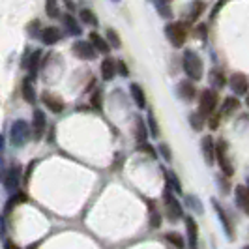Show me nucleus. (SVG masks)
<instances>
[{"mask_svg":"<svg viewBox=\"0 0 249 249\" xmlns=\"http://www.w3.org/2000/svg\"><path fill=\"white\" fill-rule=\"evenodd\" d=\"M148 206H150V227H152V229H158V227L161 225V215L156 210V206H154L152 200L148 202Z\"/></svg>","mask_w":249,"mask_h":249,"instance_id":"28","label":"nucleus"},{"mask_svg":"<svg viewBox=\"0 0 249 249\" xmlns=\"http://www.w3.org/2000/svg\"><path fill=\"white\" fill-rule=\"evenodd\" d=\"M165 34H167V37L171 39V43H173L175 47H182V45L186 43L187 28H186V25H184V23L175 21V23L167 25V28H165Z\"/></svg>","mask_w":249,"mask_h":249,"instance_id":"4","label":"nucleus"},{"mask_svg":"<svg viewBox=\"0 0 249 249\" xmlns=\"http://www.w3.org/2000/svg\"><path fill=\"white\" fill-rule=\"evenodd\" d=\"M210 81H212V85H215L217 88L225 87V77L221 71H215V70H213L212 73H210Z\"/></svg>","mask_w":249,"mask_h":249,"instance_id":"35","label":"nucleus"},{"mask_svg":"<svg viewBox=\"0 0 249 249\" xmlns=\"http://www.w3.org/2000/svg\"><path fill=\"white\" fill-rule=\"evenodd\" d=\"M165 240H167L169 244H173V246H175V248H178V249L186 248V242H184V238L180 236L178 232H167V234H165Z\"/></svg>","mask_w":249,"mask_h":249,"instance_id":"27","label":"nucleus"},{"mask_svg":"<svg viewBox=\"0 0 249 249\" xmlns=\"http://www.w3.org/2000/svg\"><path fill=\"white\" fill-rule=\"evenodd\" d=\"M90 43L94 45V49L98 51V53H109V49H111L109 41L103 39L98 32H92V34H90Z\"/></svg>","mask_w":249,"mask_h":249,"instance_id":"20","label":"nucleus"},{"mask_svg":"<svg viewBox=\"0 0 249 249\" xmlns=\"http://www.w3.org/2000/svg\"><path fill=\"white\" fill-rule=\"evenodd\" d=\"M129 92H131V96H133V100H135L139 109H144V107H146V96H144L142 88L139 87L137 83H133V85L129 87Z\"/></svg>","mask_w":249,"mask_h":249,"instance_id":"22","label":"nucleus"},{"mask_svg":"<svg viewBox=\"0 0 249 249\" xmlns=\"http://www.w3.org/2000/svg\"><path fill=\"white\" fill-rule=\"evenodd\" d=\"M215 105H217V94L213 90H210V88H204L200 92V98H199V112L202 116L212 114Z\"/></svg>","mask_w":249,"mask_h":249,"instance_id":"5","label":"nucleus"},{"mask_svg":"<svg viewBox=\"0 0 249 249\" xmlns=\"http://www.w3.org/2000/svg\"><path fill=\"white\" fill-rule=\"evenodd\" d=\"M116 71H120L122 77H127V75H129V70H127V66L124 64V60H116Z\"/></svg>","mask_w":249,"mask_h":249,"instance_id":"40","label":"nucleus"},{"mask_svg":"<svg viewBox=\"0 0 249 249\" xmlns=\"http://www.w3.org/2000/svg\"><path fill=\"white\" fill-rule=\"evenodd\" d=\"M186 200H187V204H191V206H193V210H195V212L202 213V204H200V202H199V200H197V199H195V197H191V195H187Z\"/></svg>","mask_w":249,"mask_h":249,"instance_id":"39","label":"nucleus"},{"mask_svg":"<svg viewBox=\"0 0 249 249\" xmlns=\"http://www.w3.org/2000/svg\"><path fill=\"white\" fill-rule=\"evenodd\" d=\"M101 77L105 79V81H112L114 79V75H116V60L114 58H105L103 62H101Z\"/></svg>","mask_w":249,"mask_h":249,"instance_id":"17","label":"nucleus"},{"mask_svg":"<svg viewBox=\"0 0 249 249\" xmlns=\"http://www.w3.org/2000/svg\"><path fill=\"white\" fill-rule=\"evenodd\" d=\"M197 30H199V32H197V36L202 37V39H204V37H206V26H204V25H200V26H197Z\"/></svg>","mask_w":249,"mask_h":249,"instance_id":"42","label":"nucleus"},{"mask_svg":"<svg viewBox=\"0 0 249 249\" xmlns=\"http://www.w3.org/2000/svg\"><path fill=\"white\" fill-rule=\"evenodd\" d=\"M45 45H54L62 39V30L58 26H47L41 30V37H39Z\"/></svg>","mask_w":249,"mask_h":249,"instance_id":"13","label":"nucleus"},{"mask_svg":"<svg viewBox=\"0 0 249 249\" xmlns=\"http://www.w3.org/2000/svg\"><path fill=\"white\" fill-rule=\"evenodd\" d=\"M202 10H204L202 2H193L191 4V12H189V21H197V17L202 13Z\"/></svg>","mask_w":249,"mask_h":249,"instance_id":"32","label":"nucleus"},{"mask_svg":"<svg viewBox=\"0 0 249 249\" xmlns=\"http://www.w3.org/2000/svg\"><path fill=\"white\" fill-rule=\"evenodd\" d=\"M212 204H213V208H215V213H217L219 221H221V225H223V229H225V232H227V236L232 238V236H234V232H232V227H231V221H229V217L225 215L223 208H221V206L217 204V200H212Z\"/></svg>","mask_w":249,"mask_h":249,"instance_id":"18","label":"nucleus"},{"mask_svg":"<svg viewBox=\"0 0 249 249\" xmlns=\"http://www.w3.org/2000/svg\"><path fill=\"white\" fill-rule=\"evenodd\" d=\"M92 107H96L98 111H101V107H103V94H101L100 88H96L94 90V94H92Z\"/></svg>","mask_w":249,"mask_h":249,"instance_id":"33","label":"nucleus"},{"mask_svg":"<svg viewBox=\"0 0 249 249\" xmlns=\"http://www.w3.org/2000/svg\"><path fill=\"white\" fill-rule=\"evenodd\" d=\"M154 6H156V10H158V12L161 13V17H171V15H173L171 6H169V4H165V2H156Z\"/></svg>","mask_w":249,"mask_h":249,"instance_id":"36","label":"nucleus"},{"mask_svg":"<svg viewBox=\"0 0 249 249\" xmlns=\"http://www.w3.org/2000/svg\"><path fill=\"white\" fill-rule=\"evenodd\" d=\"M148 125H150L152 135L158 137V135H160V127H158V122H156V118H154V112H148Z\"/></svg>","mask_w":249,"mask_h":249,"instance_id":"38","label":"nucleus"},{"mask_svg":"<svg viewBox=\"0 0 249 249\" xmlns=\"http://www.w3.org/2000/svg\"><path fill=\"white\" fill-rule=\"evenodd\" d=\"M244 249H249V246H246V248H244Z\"/></svg>","mask_w":249,"mask_h":249,"instance_id":"46","label":"nucleus"},{"mask_svg":"<svg viewBox=\"0 0 249 249\" xmlns=\"http://www.w3.org/2000/svg\"><path fill=\"white\" fill-rule=\"evenodd\" d=\"M189 122H191V125H193V129H197V131H200V129H202V125H204L202 114H200L199 111L191 112V116H189Z\"/></svg>","mask_w":249,"mask_h":249,"instance_id":"31","label":"nucleus"},{"mask_svg":"<svg viewBox=\"0 0 249 249\" xmlns=\"http://www.w3.org/2000/svg\"><path fill=\"white\" fill-rule=\"evenodd\" d=\"M107 41H109V45L114 47V49H120V45H122V41H120V37L116 34V30H112V28L107 30Z\"/></svg>","mask_w":249,"mask_h":249,"instance_id":"30","label":"nucleus"},{"mask_svg":"<svg viewBox=\"0 0 249 249\" xmlns=\"http://www.w3.org/2000/svg\"><path fill=\"white\" fill-rule=\"evenodd\" d=\"M202 154L206 158V163H213V156H215V144H213V139L210 135L202 139Z\"/></svg>","mask_w":249,"mask_h":249,"instance_id":"19","label":"nucleus"},{"mask_svg":"<svg viewBox=\"0 0 249 249\" xmlns=\"http://www.w3.org/2000/svg\"><path fill=\"white\" fill-rule=\"evenodd\" d=\"M39 58H41V53L39 51H30L25 54V60H23V68L28 70V79H36L37 73V66H39Z\"/></svg>","mask_w":249,"mask_h":249,"instance_id":"10","label":"nucleus"},{"mask_svg":"<svg viewBox=\"0 0 249 249\" xmlns=\"http://www.w3.org/2000/svg\"><path fill=\"white\" fill-rule=\"evenodd\" d=\"M47 129V116L41 109H34V114H32V131H34V139L39 141L43 137Z\"/></svg>","mask_w":249,"mask_h":249,"instance_id":"9","label":"nucleus"},{"mask_svg":"<svg viewBox=\"0 0 249 249\" xmlns=\"http://www.w3.org/2000/svg\"><path fill=\"white\" fill-rule=\"evenodd\" d=\"M215 158H217V165L219 169L223 171L225 176H232L234 169H232V163L229 160V154H227V142L225 141H219L215 144Z\"/></svg>","mask_w":249,"mask_h":249,"instance_id":"6","label":"nucleus"},{"mask_svg":"<svg viewBox=\"0 0 249 249\" xmlns=\"http://www.w3.org/2000/svg\"><path fill=\"white\" fill-rule=\"evenodd\" d=\"M231 88H232V92H234L236 96H244V94H248V90H249L248 77H246L244 73L231 75Z\"/></svg>","mask_w":249,"mask_h":249,"instance_id":"11","label":"nucleus"},{"mask_svg":"<svg viewBox=\"0 0 249 249\" xmlns=\"http://www.w3.org/2000/svg\"><path fill=\"white\" fill-rule=\"evenodd\" d=\"M45 10H47V13H49V17H53V19H58L62 13H60V8H58V4L56 2H47L45 4Z\"/></svg>","mask_w":249,"mask_h":249,"instance_id":"34","label":"nucleus"},{"mask_svg":"<svg viewBox=\"0 0 249 249\" xmlns=\"http://www.w3.org/2000/svg\"><path fill=\"white\" fill-rule=\"evenodd\" d=\"M240 107V103H238L236 98H227L225 100V105L223 109H221V114H231V112H234Z\"/></svg>","mask_w":249,"mask_h":249,"instance_id":"29","label":"nucleus"},{"mask_svg":"<svg viewBox=\"0 0 249 249\" xmlns=\"http://www.w3.org/2000/svg\"><path fill=\"white\" fill-rule=\"evenodd\" d=\"M75 56H79L81 60H94L96 58V54H98V51L94 49V45L90 43V41H75L73 47H71Z\"/></svg>","mask_w":249,"mask_h":249,"instance_id":"8","label":"nucleus"},{"mask_svg":"<svg viewBox=\"0 0 249 249\" xmlns=\"http://www.w3.org/2000/svg\"><path fill=\"white\" fill-rule=\"evenodd\" d=\"M246 103H248V105H249V94H248V98H246Z\"/></svg>","mask_w":249,"mask_h":249,"instance_id":"45","label":"nucleus"},{"mask_svg":"<svg viewBox=\"0 0 249 249\" xmlns=\"http://www.w3.org/2000/svg\"><path fill=\"white\" fill-rule=\"evenodd\" d=\"M41 101L49 107V111L53 112H62L64 111V101L58 98V96H54V94H51V92H45L43 96H41Z\"/></svg>","mask_w":249,"mask_h":249,"instance_id":"14","label":"nucleus"},{"mask_svg":"<svg viewBox=\"0 0 249 249\" xmlns=\"http://www.w3.org/2000/svg\"><path fill=\"white\" fill-rule=\"evenodd\" d=\"M30 137L32 135H30V125H28V122H25V120L13 122L12 129H10V139H12L13 146H25Z\"/></svg>","mask_w":249,"mask_h":249,"instance_id":"2","label":"nucleus"},{"mask_svg":"<svg viewBox=\"0 0 249 249\" xmlns=\"http://www.w3.org/2000/svg\"><path fill=\"white\" fill-rule=\"evenodd\" d=\"M182 66H184V71L187 73L189 79H193V81L202 79V70H204V68H202V60H200V56L193 49H187L186 53H184Z\"/></svg>","mask_w":249,"mask_h":249,"instance_id":"1","label":"nucleus"},{"mask_svg":"<svg viewBox=\"0 0 249 249\" xmlns=\"http://www.w3.org/2000/svg\"><path fill=\"white\" fill-rule=\"evenodd\" d=\"M163 202H165L167 217H169L171 221H176V219H180V217L184 215V212H182V206H180L178 199L173 195V189H171V186H169V184H167L165 191H163Z\"/></svg>","mask_w":249,"mask_h":249,"instance_id":"3","label":"nucleus"},{"mask_svg":"<svg viewBox=\"0 0 249 249\" xmlns=\"http://www.w3.org/2000/svg\"><path fill=\"white\" fill-rule=\"evenodd\" d=\"M186 231H187V242H189L191 249H195V248H197L199 229H197V223H195V219H193L191 215H187V217H186Z\"/></svg>","mask_w":249,"mask_h":249,"instance_id":"15","label":"nucleus"},{"mask_svg":"<svg viewBox=\"0 0 249 249\" xmlns=\"http://www.w3.org/2000/svg\"><path fill=\"white\" fill-rule=\"evenodd\" d=\"M25 200H26V195L23 193V191L13 193L12 197H10V200H8V204H6V212H12L17 204H21V202H25Z\"/></svg>","mask_w":249,"mask_h":249,"instance_id":"26","label":"nucleus"},{"mask_svg":"<svg viewBox=\"0 0 249 249\" xmlns=\"http://www.w3.org/2000/svg\"><path fill=\"white\" fill-rule=\"evenodd\" d=\"M160 150H161L163 158H165L167 161H171V152H169V146H167V144H161V146H160Z\"/></svg>","mask_w":249,"mask_h":249,"instance_id":"41","label":"nucleus"},{"mask_svg":"<svg viewBox=\"0 0 249 249\" xmlns=\"http://www.w3.org/2000/svg\"><path fill=\"white\" fill-rule=\"evenodd\" d=\"M146 125L141 118H135V139H137L139 146L141 144H146Z\"/></svg>","mask_w":249,"mask_h":249,"instance_id":"24","label":"nucleus"},{"mask_svg":"<svg viewBox=\"0 0 249 249\" xmlns=\"http://www.w3.org/2000/svg\"><path fill=\"white\" fill-rule=\"evenodd\" d=\"M2 148H4V137L0 135V160H2Z\"/></svg>","mask_w":249,"mask_h":249,"instance_id":"44","label":"nucleus"},{"mask_svg":"<svg viewBox=\"0 0 249 249\" xmlns=\"http://www.w3.org/2000/svg\"><path fill=\"white\" fill-rule=\"evenodd\" d=\"M21 176H23V169H21V165L12 163V165L8 167V171H6V175H4V186H6V189L15 191V189L19 187Z\"/></svg>","mask_w":249,"mask_h":249,"instance_id":"7","label":"nucleus"},{"mask_svg":"<svg viewBox=\"0 0 249 249\" xmlns=\"http://www.w3.org/2000/svg\"><path fill=\"white\" fill-rule=\"evenodd\" d=\"M217 125H219V116H212V118H210V127L215 129Z\"/></svg>","mask_w":249,"mask_h":249,"instance_id":"43","label":"nucleus"},{"mask_svg":"<svg viewBox=\"0 0 249 249\" xmlns=\"http://www.w3.org/2000/svg\"><path fill=\"white\" fill-rule=\"evenodd\" d=\"M178 96H180L182 100H193V98H195V87H193V83L182 81V83L178 85Z\"/></svg>","mask_w":249,"mask_h":249,"instance_id":"21","label":"nucleus"},{"mask_svg":"<svg viewBox=\"0 0 249 249\" xmlns=\"http://www.w3.org/2000/svg\"><path fill=\"white\" fill-rule=\"evenodd\" d=\"M79 17H81V21L87 23V25L98 26V17H96V13L92 12V10H88V8H83V10L79 12Z\"/></svg>","mask_w":249,"mask_h":249,"instance_id":"25","label":"nucleus"},{"mask_svg":"<svg viewBox=\"0 0 249 249\" xmlns=\"http://www.w3.org/2000/svg\"><path fill=\"white\" fill-rule=\"evenodd\" d=\"M62 25H64V28L71 34V36H79L83 30H81V26H79V21L75 19L71 13H64L62 15Z\"/></svg>","mask_w":249,"mask_h":249,"instance_id":"16","label":"nucleus"},{"mask_svg":"<svg viewBox=\"0 0 249 249\" xmlns=\"http://www.w3.org/2000/svg\"><path fill=\"white\" fill-rule=\"evenodd\" d=\"M165 175H167V184H169V186H173L175 187V191L180 193V191H182V187H180V182H178V178H176L175 173H165Z\"/></svg>","mask_w":249,"mask_h":249,"instance_id":"37","label":"nucleus"},{"mask_svg":"<svg viewBox=\"0 0 249 249\" xmlns=\"http://www.w3.org/2000/svg\"><path fill=\"white\" fill-rule=\"evenodd\" d=\"M234 199L238 208L249 215V186H236L234 189Z\"/></svg>","mask_w":249,"mask_h":249,"instance_id":"12","label":"nucleus"},{"mask_svg":"<svg viewBox=\"0 0 249 249\" xmlns=\"http://www.w3.org/2000/svg\"><path fill=\"white\" fill-rule=\"evenodd\" d=\"M21 94H23L25 101H28V103H34V101H36V92H34V85H32L30 79H25V81H23Z\"/></svg>","mask_w":249,"mask_h":249,"instance_id":"23","label":"nucleus"}]
</instances>
